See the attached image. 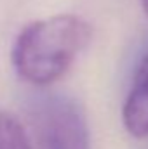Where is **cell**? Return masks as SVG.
<instances>
[{"label":"cell","mask_w":148,"mask_h":149,"mask_svg":"<svg viewBox=\"0 0 148 149\" xmlns=\"http://www.w3.org/2000/svg\"><path fill=\"white\" fill-rule=\"evenodd\" d=\"M91 26L73 14H58L28 24L14 42L12 64L18 74L49 85L68 71L80 50L91 42Z\"/></svg>","instance_id":"cell-1"},{"label":"cell","mask_w":148,"mask_h":149,"mask_svg":"<svg viewBox=\"0 0 148 149\" xmlns=\"http://www.w3.org/2000/svg\"><path fill=\"white\" fill-rule=\"evenodd\" d=\"M38 120L45 149H91L85 118L73 101L66 97L45 101Z\"/></svg>","instance_id":"cell-2"},{"label":"cell","mask_w":148,"mask_h":149,"mask_svg":"<svg viewBox=\"0 0 148 149\" xmlns=\"http://www.w3.org/2000/svg\"><path fill=\"white\" fill-rule=\"evenodd\" d=\"M122 121L132 137H148V52L140 61L134 73L132 87L124 102Z\"/></svg>","instance_id":"cell-3"},{"label":"cell","mask_w":148,"mask_h":149,"mask_svg":"<svg viewBox=\"0 0 148 149\" xmlns=\"http://www.w3.org/2000/svg\"><path fill=\"white\" fill-rule=\"evenodd\" d=\"M0 149H32L25 127L7 111H0Z\"/></svg>","instance_id":"cell-4"},{"label":"cell","mask_w":148,"mask_h":149,"mask_svg":"<svg viewBox=\"0 0 148 149\" xmlns=\"http://www.w3.org/2000/svg\"><path fill=\"white\" fill-rule=\"evenodd\" d=\"M140 3H141V7H143V10L147 12V16H148V0H140Z\"/></svg>","instance_id":"cell-5"}]
</instances>
